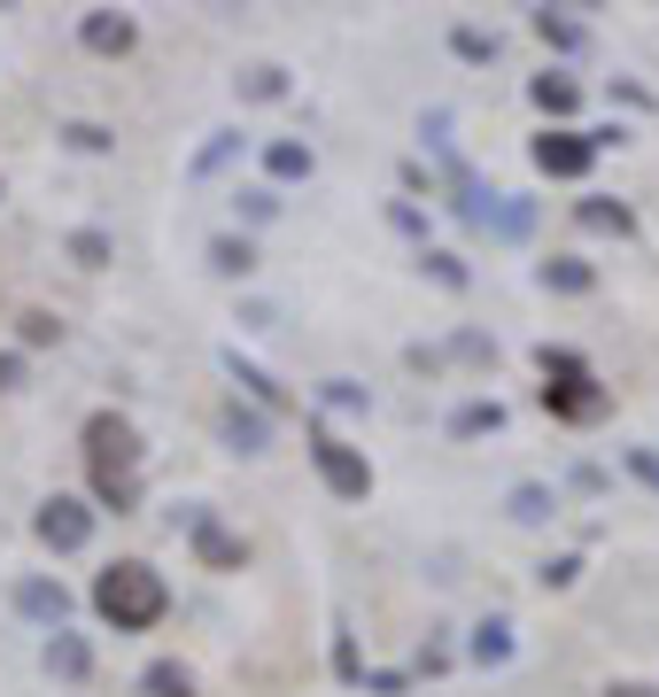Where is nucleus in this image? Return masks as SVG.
<instances>
[{"instance_id":"f257e3e1","label":"nucleus","mask_w":659,"mask_h":697,"mask_svg":"<svg viewBox=\"0 0 659 697\" xmlns=\"http://www.w3.org/2000/svg\"><path fill=\"white\" fill-rule=\"evenodd\" d=\"M94 604H102V621L117 636H148V628H163V613H172V589H163V574L148 558H117V566H102Z\"/></svg>"},{"instance_id":"f03ea898","label":"nucleus","mask_w":659,"mask_h":697,"mask_svg":"<svg viewBox=\"0 0 659 697\" xmlns=\"http://www.w3.org/2000/svg\"><path fill=\"white\" fill-rule=\"evenodd\" d=\"M86 458H94V481H102L109 511H132V465H140V434H132L117 411H94V418H86Z\"/></svg>"},{"instance_id":"7ed1b4c3","label":"nucleus","mask_w":659,"mask_h":697,"mask_svg":"<svg viewBox=\"0 0 659 697\" xmlns=\"http://www.w3.org/2000/svg\"><path fill=\"white\" fill-rule=\"evenodd\" d=\"M310 465L326 473V488H334V496H350V504H365V496H373V465L342 442L334 426H310Z\"/></svg>"},{"instance_id":"20e7f679","label":"nucleus","mask_w":659,"mask_h":697,"mask_svg":"<svg viewBox=\"0 0 659 697\" xmlns=\"http://www.w3.org/2000/svg\"><path fill=\"white\" fill-rule=\"evenodd\" d=\"M32 528H39V543H47V551H86V535H94V511L78 504V496H47Z\"/></svg>"},{"instance_id":"39448f33","label":"nucleus","mask_w":659,"mask_h":697,"mask_svg":"<svg viewBox=\"0 0 659 697\" xmlns=\"http://www.w3.org/2000/svg\"><path fill=\"white\" fill-rule=\"evenodd\" d=\"M16 613L39 621V628H70V589L47 581V574H24V581H16Z\"/></svg>"},{"instance_id":"423d86ee","label":"nucleus","mask_w":659,"mask_h":697,"mask_svg":"<svg viewBox=\"0 0 659 697\" xmlns=\"http://www.w3.org/2000/svg\"><path fill=\"white\" fill-rule=\"evenodd\" d=\"M598 155V140H574V132H543L536 140V170H551V179H582Z\"/></svg>"},{"instance_id":"0eeeda50","label":"nucleus","mask_w":659,"mask_h":697,"mask_svg":"<svg viewBox=\"0 0 659 697\" xmlns=\"http://www.w3.org/2000/svg\"><path fill=\"white\" fill-rule=\"evenodd\" d=\"M195 558H202V566H217V574H233V566H249V543H233L210 511H195Z\"/></svg>"},{"instance_id":"6e6552de","label":"nucleus","mask_w":659,"mask_h":697,"mask_svg":"<svg viewBox=\"0 0 659 697\" xmlns=\"http://www.w3.org/2000/svg\"><path fill=\"white\" fill-rule=\"evenodd\" d=\"M47 674H62V682H86V674H94V651H86V636L55 628V636H47Z\"/></svg>"},{"instance_id":"1a4fd4ad","label":"nucleus","mask_w":659,"mask_h":697,"mask_svg":"<svg viewBox=\"0 0 659 697\" xmlns=\"http://www.w3.org/2000/svg\"><path fill=\"white\" fill-rule=\"evenodd\" d=\"M78 39H86L94 55H125V47H132V16H109V9H94L86 24H78Z\"/></svg>"},{"instance_id":"9d476101","label":"nucleus","mask_w":659,"mask_h":697,"mask_svg":"<svg viewBox=\"0 0 659 697\" xmlns=\"http://www.w3.org/2000/svg\"><path fill=\"white\" fill-rule=\"evenodd\" d=\"M505 426V403L497 395H489V403H458L450 411V434H458V442H473V434H497Z\"/></svg>"},{"instance_id":"9b49d317","label":"nucleus","mask_w":659,"mask_h":697,"mask_svg":"<svg viewBox=\"0 0 659 697\" xmlns=\"http://www.w3.org/2000/svg\"><path fill=\"white\" fill-rule=\"evenodd\" d=\"M140 697H195V674H187L179 659H155V666L140 674Z\"/></svg>"},{"instance_id":"f8f14e48","label":"nucleus","mask_w":659,"mask_h":697,"mask_svg":"<svg viewBox=\"0 0 659 697\" xmlns=\"http://www.w3.org/2000/svg\"><path fill=\"white\" fill-rule=\"evenodd\" d=\"M210 272H225V280H240V272H257V248L240 240V233H217V240H210Z\"/></svg>"},{"instance_id":"ddd939ff","label":"nucleus","mask_w":659,"mask_h":697,"mask_svg":"<svg viewBox=\"0 0 659 697\" xmlns=\"http://www.w3.org/2000/svg\"><path fill=\"white\" fill-rule=\"evenodd\" d=\"M264 170H272V179H310V147L303 140H272L264 147Z\"/></svg>"},{"instance_id":"4468645a","label":"nucleus","mask_w":659,"mask_h":697,"mask_svg":"<svg viewBox=\"0 0 659 697\" xmlns=\"http://www.w3.org/2000/svg\"><path fill=\"white\" fill-rule=\"evenodd\" d=\"M590 264H574V256H551V264H543V287H558V295H590Z\"/></svg>"},{"instance_id":"2eb2a0df","label":"nucleus","mask_w":659,"mask_h":697,"mask_svg":"<svg viewBox=\"0 0 659 697\" xmlns=\"http://www.w3.org/2000/svg\"><path fill=\"white\" fill-rule=\"evenodd\" d=\"M551 504H558V496H551L543 481H520V488H513V519H528V528H536V519H551Z\"/></svg>"},{"instance_id":"dca6fc26","label":"nucleus","mask_w":659,"mask_h":697,"mask_svg":"<svg viewBox=\"0 0 659 697\" xmlns=\"http://www.w3.org/2000/svg\"><path fill=\"white\" fill-rule=\"evenodd\" d=\"M225 442H233V450H264V418H249V411L233 403V411H225Z\"/></svg>"},{"instance_id":"f3484780","label":"nucleus","mask_w":659,"mask_h":697,"mask_svg":"<svg viewBox=\"0 0 659 697\" xmlns=\"http://www.w3.org/2000/svg\"><path fill=\"white\" fill-rule=\"evenodd\" d=\"M70 256H78L86 272H102V264H109V233H94V225H86V233H70Z\"/></svg>"},{"instance_id":"a211bd4d","label":"nucleus","mask_w":659,"mask_h":697,"mask_svg":"<svg viewBox=\"0 0 659 697\" xmlns=\"http://www.w3.org/2000/svg\"><path fill=\"white\" fill-rule=\"evenodd\" d=\"M450 47H458L466 62H489V55H497V39H489V32H473V24H458V32H450Z\"/></svg>"},{"instance_id":"6ab92c4d","label":"nucleus","mask_w":659,"mask_h":697,"mask_svg":"<svg viewBox=\"0 0 659 697\" xmlns=\"http://www.w3.org/2000/svg\"><path fill=\"white\" fill-rule=\"evenodd\" d=\"M240 94H249V102H280L287 78H280V70H249V78H240Z\"/></svg>"},{"instance_id":"aec40b11","label":"nucleus","mask_w":659,"mask_h":697,"mask_svg":"<svg viewBox=\"0 0 659 697\" xmlns=\"http://www.w3.org/2000/svg\"><path fill=\"white\" fill-rule=\"evenodd\" d=\"M582 225H598V233H628V210H621V202H582Z\"/></svg>"},{"instance_id":"412c9836","label":"nucleus","mask_w":659,"mask_h":697,"mask_svg":"<svg viewBox=\"0 0 659 697\" xmlns=\"http://www.w3.org/2000/svg\"><path fill=\"white\" fill-rule=\"evenodd\" d=\"M536 102H543V109H574V78H551V70H543V78H536Z\"/></svg>"},{"instance_id":"4be33fe9","label":"nucleus","mask_w":659,"mask_h":697,"mask_svg":"<svg viewBox=\"0 0 659 697\" xmlns=\"http://www.w3.org/2000/svg\"><path fill=\"white\" fill-rule=\"evenodd\" d=\"M233 147H240V132H217V140H210V147L195 155V179H210V170H217V163H225Z\"/></svg>"},{"instance_id":"5701e85b","label":"nucleus","mask_w":659,"mask_h":697,"mask_svg":"<svg viewBox=\"0 0 659 697\" xmlns=\"http://www.w3.org/2000/svg\"><path fill=\"white\" fill-rule=\"evenodd\" d=\"M513 651V636H505V621H489L481 636H473V659H505Z\"/></svg>"},{"instance_id":"b1692460","label":"nucleus","mask_w":659,"mask_h":697,"mask_svg":"<svg viewBox=\"0 0 659 697\" xmlns=\"http://www.w3.org/2000/svg\"><path fill=\"white\" fill-rule=\"evenodd\" d=\"M70 147H86V155H94V147H109V132H102V125H70Z\"/></svg>"},{"instance_id":"393cba45","label":"nucleus","mask_w":659,"mask_h":697,"mask_svg":"<svg viewBox=\"0 0 659 697\" xmlns=\"http://www.w3.org/2000/svg\"><path fill=\"white\" fill-rule=\"evenodd\" d=\"M628 473H636V481H651V488H659V458H651V450H628Z\"/></svg>"},{"instance_id":"a878e982","label":"nucleus","mask_w":659,"mask_h":697,"mask_svg":"<svg viewBox=\"0 0 659 697\" xmlns=\"http://www.w3.org/2000/svg\"><path fill=\"white\" fill-rule=\"evenodd\" d=\"M605 697H659V689H651V682H613Z\"/></svg>"},{"instance_id":"bb28decb","label":"nucleus","mask_w":659,"mask_h":697,"mask_svg":"<svg viewBox=\"0 0 659 697\" xmlns=\"http://www.w3.org/2000/svg\"><path fill=\"white\" fill-rule=\"evenodd\" d=\"M24 380V357H0V388H16Z\"/></svg>"}]
</instances>
